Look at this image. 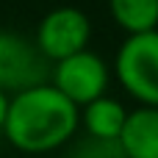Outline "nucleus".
<instances>
[{"label":"nucleus","instance_id":"f257e3e1","mask_svg":"<svg viewBox=\"0 0 158 158\" xmlns=\"http://www.w3.org/2000/svg\"><path fill=\"white\" fill-rule=\"evenodd\" d=\"M81 128V108L50 81L8 94L3 136L19 153H50L67 144Z\"/></svg>","mask_w":158,"mask_h":158},{"label":"nucleus","instance_id":"f03ea898","mask_svg":"<svg viewBox=\"0 0 158 158\" xmlns=\"http://www.w3.org/2000/svg\"><path fill=\"white\" fill-rule=\"evenodd\" d=\"M114 75L139 106H158V28L128 33L117 50Z\"/></svg>","mask_w":158,"mask_h":158},{"label":"nucleus","instance_id":"7ed1b4c3","mask_svg":"<svg viewBox=\"0 0 158 158\" xmlns=\"http://www.w3.org/2000/svg\"><path fill=\"white\" fill-rule=\"evenodd\" d=\"M50 83L67 97L72 100L78 108L97 100L100 94L108 92V83H111V69L108 64L92 53L89 47L67 56V58H58L53 61L50 67Z\"/></svg>","mask_w":158,"mask_h":158},{"label":"nucleus","instance_id":"20e7f679","mask_svg":"<svg viewBox=\"0 0 158 158\" xmlns=\"http://www.w3.org/2000/svg\"><path fill=\"white\" fill-rule=\"evenodd\" d=\"M89 39H92L89 17L75 6H58L42 17L33 44L53 64L58 58H67L83 47H89Z\"/></svg>","mask_w":158,"mask_h":158},{"label":"nucleus","instance_id":"39448f33","mask_svg":"<svg viewBox=\"0 0 158 158\" xmlns=\"http://www.w3.org/2000/svg\"><path fill=\"white\" fill-rule=\"evenodd\" d=\"M50 78V61L36 44L14 31L0 28V89L19 92Z\"/></svg>","mask_w":158,"mask_h":158},{"label":"nucleus","instance_id":"423d86ee","mask_svg":"<svg viewBox=\"0 0 158 158\" xmlns=\"http://www.w3.org/2000/svg\"><path fill=\"white\" fill-rule=\"evenodd\" d=\"M117 144L122 158H158V106H139L128 111Z\"/></svg>","mask_w":158,"mask_h":158},{"label":"nucleus","instance_id":"0eeeda50","mask_svg":"<svg viewBox=\"0 0 158 158\" xmlns=\"http://www.w3.org/2000/svg\"><path fill=\"white\" fill-rule=\"evenodd\" d=\"M125 106L117 97L100 94L97 100L81 106V125L86 128V133L92 139H106V142H117L122 125H125Z\"/></svg>","mask_w":158,"mask_h":158},{"label":"nucleus","instance_id":"6e6552de","mask_svg":"<svg viewBox=\"0 0 158 158\" xmlns=\"http://www.w3.org/2000/svg\"><path fill=\"white\" fill-rule=\"evenodd\" d=\"M108 11L125 33L158 28V0H108Z\"/></svg>","mask_w":158,"mask_h":158},{"label":"nucleus","instance_id":"1a4fd4ad","mask_svg":"<svg viewBox=\"0 0 158 158\" xmlns=\"http://www.w3.org/2000/svg\"><path fill=\"white\" fill-rule=\"evenodd\" d=\"M6 111H8V92L0 89V131H3V119H6Z\"/></svg>","mask_w":158,"mask_h":158}]
</instances>
